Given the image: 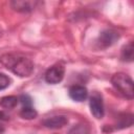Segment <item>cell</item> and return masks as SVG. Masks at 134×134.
I'll return each mask as SVG.
<instances>
[{
	"instance_id": "15",
	"label": "cell",
	"mask_w": 134,
	"mask_h": 134,
	"mask_svg": "<svg viewBox=\"0 0 134 134\" xmlns=\"http://www.w3.org/2000/svg\"><path fill=\"white\" fill-rule=\"evenodd\" d=\"M1 119H7V115L4 112H0V120Z\"/></svg>"
},
{
	"instance_id": "5",
	"label": "cell",
	"mask_w": 134,
	"mask_h": 134,
	"mask_svg": "<svg viewBox=\"0 0 134 134\" xmlns=\"http://www.w3.org/2000/svg\"><path fill=\"white\" fill-rule=\"evenodd\" d=\"M89 106H90L91 113L93 114L94 117H96L98 119L103 118V116L105 114V109H104V103H103L100 95H98V94L92 95L89 100Z\"/></svg>"
},
{
	"instance_id": "14",
	"label": "cell",
	"mask_w": 134,
	"mask_h": 134,
	"mask_svg": "<svg viewBox=\"0 0 134 134\" xmlns=\"http://www.w3.org/2000/svg\"><path fill=\"white\" fill-rule=\"evenodd\" d=\"M19 100L23 105V107H31L32 106V99L28 94H22L19 97Z\"/></svg>"
},
{
	"instance_id": "4",
	"label": "cell",
	"mask_w": 134,
	"mask_h": 134,
	"mask_svg": "<svg viewBox=\"0 0 134 134\" xmlns=\"http://www.w3.org/2000/svg\"><path fill=\"white\" fill-rule=\"evenodd\" d=\"M118 38H119L118 32H116L113 29H106L99 35L97 44L100 48H107L113 45L118 40Z\"/></svg>"
},
{
	"instance_id": "12",
	"label": "cell",
	"mask_w": 134,
	"mask_h": 134,
	"mask_svg": "<svg viewBox=\"0 0 134 134\" xmlns=\"http://www.w3.org/2000/svg\"><path fill=\"white\" fill-rule=\"evenodd\" d=\"M38 115L37 111L31 107H23L22 110L20 111V116L24 119H34Z\"/></svg>"
},
{
	"instance_id": "7",
	"label": "cell",
	"mask_w": 134,
	"mask_h": 134,
	"mask_svg": "<svg viewBox=\"0 0 134 134\" xmlns=\"http://www.w3.org/2000/svg\"><path fill=\"white\" fill-rule=\"evenodd\" d=\"M69 96L75 102H83L88 96V90L85 86L73 85L69 88Z\"/></svg>"
},
{
	"instance_id": "16",
	"label": "cell",
	"mask_w": 134,
	"mask_h": 134,
	"mask_svg": "<svg viewBox=\"0 0 134 134\" xmlns=\"http://www.w3.org/2000/svg\"><path fill=\"white\" fill-rule=\"evenodd\" d=\"M3 130H4V129H3V127H2V126H0V134L3 132Z\"/></svg>"
},
{
	"instance_id": "10",
	"label": "cell",
	"mask_w": 134,
	"mask_h": 134,
	"mask_svg": "<svg viewBox=\"0 0 134 134\" xmlns=\"http://www.w3.org/2000/svg\"><path fill=\"white\" fill-rule=\"evenodd\" d=\"M133 58H134V47H133V43L130 42L122 48L121 59L122 61H126V62H132Z\"/></svg>"
},
{
	"instance_id": "2",
	"label": "cell",
	"mask_w": 134,
	"mask_h": 134,
	"mask_svg": "<svg viewBox=\"0 0 134 134\" xmlns=\"http://www.w3.org/2000/svg\"><path fill=\"white\" fill-rule=\"evenodd\" d=\"M111 83L114 88L127 98L132 99L134 97V84L132 79L128 74L124 72L115 73L111 77Z\"/></svg>"
},
{
	"instance_id": "11",
	"label": "cell",
	"mask_w": 134,
	"mask_h": 134,
	"mask_svg": "<svg viewBox=\"0 0 134 134\" xmlns=\"http://www.w3.org/2000/svg\"><path fill=\"white\" fill-rule=\"evenodd\" d=\"M68 134H90V128L86 124H77L74 125L68 132Z\"/></svg>"
},
{
	"instance_id": "1",
	"label": "cell",
	"mask_w": 134,
	"mask_h": 134,
	"mask_svg": "<svg viewBox=\"0 0 134 134\" xmlns=\"http://www.w3.org/2000/svg\"><path fill=\"white\" fill-rule=\"evenodd\" d=\"M0 62L5 66L6 69L21 77L29 76L34 71L32 61L22 54L6 53L0 58Z\"/></svg>"
},
{
	"instance_id": "6",
	"label": "cell",
	"mask_w": 134,
	"mask_h": 134,
	"mask_svg": "<svg viewBox=\"0 0 134 134\" xmlns=\"http://www.w3.org/2000/svg\"><path fill=\"white\" fill-rule=\"evenodd\" d=\"M68 122V118L65 115H55L46 118L43 121V125L48 129H60L66 126Z\"/></svg>"
},
{
	"instance_id": "9",
	"label": "cell",
	"mask_w": 134,
	"mask_h": 134,
	"mask_svg": "<svg viewBox=\"0 0 134 134\" xmlns=\"http://www.w3.org/2000/svg\"><path fill=\"white\" fill-rule=\"evenodd\" d=\"M18 102H19V98L17 96L8 95V96H4L0 99V106L4 109H13L17 106Z\"/></svg>"
},
{
	"instance_id": "13",
	"label": "cell",
	"mask_w": 134,
	"mask_h": 134,
	"mask_svg": "<svg viewBox=\"0 0 134 134\" xmlns=\"http://www.w3.org/2000/svg\"><path fill=\"white\" fill-rule=\"evenodd\" d=\"M10 84V79L5 73H0V90L7 88Z\"/></svg>"
},
{
	"instance_id": "3",
	"label": "cell",
	"mask_w": 134,
	"mask_h": 134,
	"mask_svg": "<svg viewBox=\"0 0 134 134\" xmlns=\"http://www.w3.org/2000/svg\"><path fill=\"white\" fill-rule=\"evenodd\" d=\"M65 75V67L61 64H55L45 72V81L48 84H59Z\"/></svg>"
},
{
	"instance_id": "8",
	"label": "cell",
	"mask_w": 134,
	"mask_h": 134,
	"mask_svg": "<svg viewBox=\"0 0 134 134\" xmlns=\"http://www.w3.org/2000/svg\"><path fill=\"white\" fill-rule=\"evenodd\" d=\"M37 2L36 1H25V0H17V1H12L10 5L12 7L17 10V12H30L35 8Z\"/></svg>"
}]
</instances>
